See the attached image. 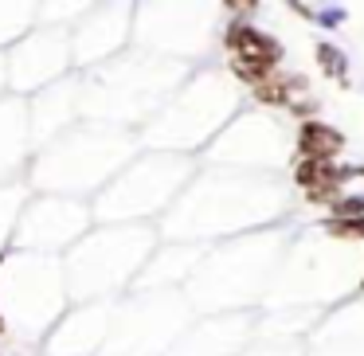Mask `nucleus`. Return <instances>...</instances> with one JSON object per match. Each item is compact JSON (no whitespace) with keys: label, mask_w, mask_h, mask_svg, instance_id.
<instances>
[{"label":"nucleus","mask_w":364,"mask_h":356,"mask_svg":"<svg viewBox=\"0 0 364 356\" xmlns=\"http://www.w3.org/2000/svg\"><path fill=\"white\" fill-rule=\"evenodd\" d=\"M223 48H228V55H231V75H235L239 82H247V87H259V82L270 79V75L278 71V63H282V43L270 32H262V28L247 24L243 16L228 24Z\"/></svg>","instance_id":"f257e3e1"},{"label":"nucleus","mask_w":364,"mask_h":356,"mask_svg":"<svg viewBox=\"0 0 364 356\" xmlns=\"http://www.w3.org/2000/svg\"><path fill=\"white\" fill-rule=\"evenodd\" d=\"M356 176H364V168H345L337 161L298 157V165H294V180L306 192V200L309 204H325V207L345 192V180H356Z\"/></svg>","instance_id":"f03ea898"},{"label":"nucleus","mask_w":364,"mask_h":356,"mask_svg":"<svg viewBox=\"0 0 364 356\" xmlns=\"http://www.w3.org/2000/svg\"><path fill=\"white\" fill-rule=\"evenodd\" d=\"M345 149V134L337 126L321 118H306L298 126V157H314V161H337Z\"/></svg>","instance_id":"7ed1b4c3"},{"label":"nucleus","mask_w":364,"mask_h":356,"mask_svg":"<svg viewBox=\"0 0 364 356\" xmlns=\"http://www.w3.org/2000/svg\"><path fill=\"white\" fill-rule=\"evenodd\" d=\"M255 98H259L262 106H282V110H290L294 102H298V95L306 90V82L298 79V75H282L274 71L270 79H262L259 87H251Z\"/></svg>","instance_id":"20e7f679"},{"label":"nucleus","mask_w":364,"mask_h":356,"mask_svg":"<svg viewBox=\"0 0 364 356\" xmlns=\"http://www.w3.org/2000/svg\"><path fill=\"white\" fill-rule=\"evenodd\" d=\"M314 59H317V67H321L325 79H333V82H345V79H348V55L337 48V43L321 40V43L314 48Z\"/></svg>","instance_id":"39448f33"},{"label":"nucleus","mask_w":364,"mask_h":356,"mask_svg":"<svg viewBox=\"0 0 364 356\" xmlns=\"http://www.w3.org/2000/svg\"><path fill=\"white\" fill-rule=\"evenodd\" d=\"M329 239H348V243H364V215H329L321 223Z\"/></svg>","instance_id":"423d86ee"},{"label":"nucleus","mask_w":364,"mask_h":356,"mask_svg":"<svg viewBox=\"0 0 364 356\" xmlns=\"http://www.w3.org/2000/svg\"><path fill=\"white\" fill-rule=\"evenodd\" d=\"M329 215H364V196H345V192H341L329 204Z\"/></svg>","instance_id":"0eeeda50"},{"label":"nucleus","mask_w":364,"mask_h":356,"mask_svg":"<svg viewBox=\"0 0 364 356\" xmlns=\"http://www.w3.org/2000/svg\"><path fill=\"white\" fill-rule=\"evenodd\" d=\"M314 20L321 28H341L345 24V9H325V12H314Z\"/></svg>","instance_id":"6e6552de"},{"label":"nucleus","mask_w":364,"mask_h":356,"mask_svg":"<svg viewBox=\"0 0 364 356\" xmlns=\"http://www.w3.org/2000/svg\"><path fill=\"white\" fill-rule=\"evenodd\" d=\"M223 9L231 16H251V12H259V0H223Z\"/></svg>","instance_id":"1a4fd4ad"},{"label":"nucleus","mask_w":364,"mask_h":356,"mask_svg":"<svg viewBox=\"0 0 364 356\" xmlns=\"http://www.w3.org/2000/svg\"><path fill=\"white\" fill-rule=\"evenodd\" d=\"M286 4H290L294 12H298V16H306V20H314V9H309V4H301V0H286Z\"/></svg>","instance_id":"9d476101"},{"label":"nucleus","mask_w":364,"mask_h":356,"mask_svg":"<svg viewBox=\"0 0 364 356\" xmlns=\"http://www.w3.org/2000/svg\"><path fill=\"white\" fill-rule=\"evenodd\" d=\"M360 290H364V278H360Z\"/></svg>","instance_id":"9b49d317"}]
</instances>
